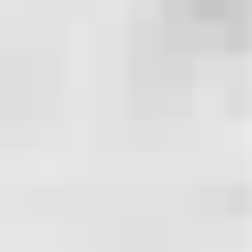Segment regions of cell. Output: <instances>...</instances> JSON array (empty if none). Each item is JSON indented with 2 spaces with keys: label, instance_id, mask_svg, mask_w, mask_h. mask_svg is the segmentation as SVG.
Returning <instances> with one entry per match:
<instances>
[]
</instances>
